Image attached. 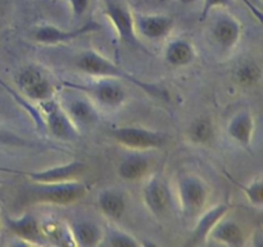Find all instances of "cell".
Returning a JSON list of instances; mask_svg holds the SVG:
<instances>
[{"label": "cell", "mask_w": 263, "mask_h": 247, "mask_svg": "<svg viewBox=\"0 0 263 247\" xmlns=\"http://www.w3.org/2000/svg\"><path fill=\"white\" fill-rule=\"evenodd\" d=\"M76 66L80 71L84 74L91 75V76L103 77V79H113V80H123L126 82H130L134 86L139 87L146 94L152 95L154 98L170 102V94L163 86L158 84H152V82L143 81L136 76L131 75L122 67L116 64L107 57L102 56L95 50H86L77 58Z\"/></svg>", "instance_id": "6da1fadb"}, {"label": "cell", "mask_w": 263, "mask_h": 247, "mask_svg": "<svg viewBox=\"0 0 263 247\" xmlns=\"http://www.w3.org/2000/svg\"><path fill=\"white\" fill-rule=\"evenodd\" d=\"M87 185L80 180L63 183L39 184L32 183L27 190V197L35 203L54 206H71L87 195Z\"/></svg>", "instance_id": "7a4b0ae2"}, {"label": "cell", "mask_w": 263, "mask_h": 247, "mask_svg": "<svg viewBox=\"0 0 263 247\" xmlns=\"http://www.w3.org/2000/svg\"><path fill=\"white\" fill-rule=\"evenodd\" d=\"M110 135L120 146L138 152L161 149L168 142L166 133L143 126H118L110 131Z\"/></svg>", "instance_id": "3957f363"}, {"label": "cell", "mask_w": 263, "mask_h": 247, "mask_svg": "<svg viewBox=\"0 0 263 247\" xmlns=\"http://www.w3.org/2000/svg\"><path fill=\"white\" fill-rule=\"evenodd\" d=\"M210 185L197 175H184L177 183L180 210L186 218L197 216L204 210L210 200Z\"/></svg>", "instance_id": "277c9868"}, {"label": "cell", "mask_w": 263, "mask_h": 247, "mask_svg": "<svg viewBox=\"0 0 263 247\" xmlns=\"http://www.w3.org/2000/svg\"><path fill=\"white\" fill-rule=\"evenodd\" d=\"M62 85L67 89H74L80 93H84L85 95L90 98L91 102H95L100 107L118 108L125 104L126 99H127L125 87L113 79H104L102 81L89 85L63 81Z\"/></svg>", "instance_id": "5b68a950"}, {"label": "cell", "mask_w": 263, "mask_h": 247, "mask_svg": "<svg viewBox=\"0 0 263 247\" xmlns=\"http://www.w3.org/2000/svg\"><path fill=\"white\" fill-rule=\"evenodd\" d=\"M37 108L43 116L44 125L54 138L63 142H74L79 139L80 130L76 128L63 105L54 98L37 103Z\"/></svg>", "instance_id": "8992f818"}, {"label": "cell", "mask_w": 263, "mask_h": 247, "mask_svg": "<svg viewBox=\"0 0 263 247\" xmlns=\"http://www.w3.org/2000/svg\"><path fill=\"white\" fill-rule=\"evenodd\" d=\"M89 166L82 161H72L68 164L59 165V166L50 167V169L37 170V171H22V170H10L0 167L2 171L15 172L22 174L27 178L31 183H39V184H49V183H63L79 180L85 175Z\"/></svg>", "instance_id": "52a82bcc"}, {"label": "cell", "mask_w": 263, "mask_h": 247, "mask_svg": "<svg viewBox=\"0 0 263 247\" xmlns=\"http://www.w3.org/2000/svg\"><path fill=\"white\" fill-rule=\"evenodd\" d=\"M18 87L31 102H43L54 98L53 84L43 75V72L33 66L25 67L15 77Z\"/></svg>", "instance_id": "ba28073f"}, {"label": "cell", "mask_w": 263, "mask_h": 247, "mask_svg": "<svg viewBox=\"0 0 263 247\" xmlns=\"http://www.w3.org/2000/svg\"><path fill=\"white\" fill-rule=\"evenodd\" d=\"M103 13L123 43L130 46L140 45L135 31L134 14L125 4L118 2H108L103 9Z\"/></svg>", "instance_id": "9c48e42d"}, {"label": "cell", "mask_w": 263, "mask_h": 247, "mask_svg": "<svg viewBox=\"0 0 263 247\" xmlns=\"http://www.w3.org/2000/svg\"><path fill=\"white\" fill-rule=\"evenodd\" d=\"M102 28V26L94 20H90L80 28L74 30H63L54 25H41L33 32V38L37 43L44 44V45H58V44L71 43L74 39H79L81 36L87 35V33L97 32Z\"/></svg>", "instance_id": "30bf717a"}, {"label": "cell", "mask_w": 263, "mask_h": 247, "mask_svg": "<svg viewBox=\"0 0 263 247\" xmlns=\"http://www.w3.org/2000/svg\"><path fill=\"white\" fill-rule=\"evenodd\" d=\"M143 200L148 210L157 218L166 215L171 208L172 198L170 188L159 175H152L143 187Z\"/></svg>", "instance_id": "8fae6325"}, {"label": "cell", "mask_w": 263, "mask_h": 247, "mask_svg": "<svg viewBox=\"0 0 263 247\" xmlns=\"http://www.w3.org/2000/svg\"><path fill=\"white\" fill-rule=\"evenodd\" d=\"M138 38L146 40H161L174 30L175 20L166 14H134Z\"/></svg>", "instance_id": "7c38bea8"}, {"label": "cell", "mask_w": 263, "mask_h": 247, "mask_svg": "<svg viewBox=\"0 0 263 247\" xmlns=\"http://www.w3.org/2000/svg\"><path fill=\"white\" fill-rule=\"evenodd\" d=\"M243 33L240 22L229 13L220 14L213 22L211 35L213 41L223 50H231L239 44Z\"/></svg>", "instance_id": "4fadbf2b"}, {"label": "cell", "mask_w": 263, "mask_h": 247, "mask_svg": "<svg viewBox=\"0 0 263 247\" xmlns=\"http://www.w3.org/2000/svg\"><path fill=\"white\" fill-rule=\"evenodd\" d=\"M231 205L228 202H221L218 205L213 206L210 210L205 211L202 216H199L189 239L186 242V246H199L203 244L210 237V233L215 228L216 224L228 215Z\"/></svg>", "instance_id": "5bb4252c"}, {"label": "cell", "mask_w": 263, "mask_h": 247, "mask_svg": "<svg viewBox=\"0 0 263 247\" xmlns=\"http://www.w3.org/2000/svg\"><path fill=\"white\" fill-rule=\"evenodd\" d=\"M7 228L17 238L27 243H43L45 241L41 224L31 214H25L20 218H8L5 220Z\"/></svg>", "instance_id": "9a60e30c"}, {"label": "cell", "mask_w": 263, "mask_h": 247, "mask_svg": "<svg viewBox=\"0 0 263 247\" xmlns=\"http://www.w3.org/2000/svg\"><path fill=\"white\" fill-rule=\"evenodd\" d=\"M63 108L79 130L94 128L100 120L94 103L87 98H72Z\"/></svg>", "instance_id": "2e32d148"}, {"label": "cell", "mask_w": 263, "mask_h": 247, "mask_svg": "<svg viewBox=\"0 0 263 247\" xmlns=\"http://www.w3.org/2000/svg\"><path fill=\"white\" fill-rule=\"evenodd\" d=\"M208 238L226 246L240 247L246 244L247 234L243 226L235 219H230L226 215L216 224Z\"/></svg>", "instance_id": "e0dca14e"}, {"label": "cell", "mask_w": 263, "mask_h": 247, "mask_svg": "<svg viewBox=\"0 0 263 247\" xmlns=\"http://www.w3.org/2000/svg\"><path fill=\"white\" fill-rule=\"evenodd\" d=\"M152 160L146 154L135 151L121 161L118 166V177L125 182H139L151 172Z\"/></svg>", "instance_id": "ac0fdd59"}, {"label": "cell", "mask_w": 263, "mask_h": 247, "mask_svg": "<svg viewBox=\"0 0 263 247\" xmlns=\"http://www.w3.org/2000/svg\"><path fill=\"white\" fill-rule=\"evenodd\" d=\"M256 133V121L249 112H239L229 121L228 134L244 148L251 147Z\"/></svg>", "instance_id": "d6986e66"}, {"label": "cell", "mask_w": 263, "mask_h": 247, "mask_svg": "<svg viewBox=\"0 0 263 247\" xmlns=\"http://www.w3.org/2000/svg\"><path fill=\"white\" fill-rule=\"evenodd\" d=\"M194 45L186 39H174L164 49V61L172 67H185L195 59Z\"/></svg>", "instance_id": "ffe728a7"}, {"label": "cell", "mask_w": 263, "mask_h": 247, "mask_svg": "<svg viewBox=\"0 0 263 247\" xmlns=\"http://www.w3.org/2000/svg\"><path fill=\"white\" fill-rule=\"evenodd\" d=\"M98 206L105 218L118 221L125 215L127 203L125 196L120 190L104 189L98 196Z\"/></svg>", "instance_id": "44dd1931"}, {"label": "cell", "mask_w": 263, "mask_h": 247, "mask_svg": "<svg viewBox=\"0 0 263 247\" xmlns=\"http://www.w3.org/2000/svg\"><path fill=\"white\" fill-rule=\"evenodd\" d=\"M69 234L73 242L82 247H94L104 238L99 226L91 221H76L69 228Z\"/></svg>", "instance_id": "7402d4cb"}, {"label": "cell", "mask_w": 263, "mask_h": 247, "mask_svg": "<svg viewBox=\"0 0 263 247\" xmlns=\"http://www.w3.org/2000/svg\"><path fill=\"white\" fill-rule=\"evenodd\" d=\"M187 136L197 146H208L215 138V126L210 117H198L190 123Z\"/></svg>", "instance_id": "603a6c76"}, {"label": "cell", "mask_w": 263, "mask_h": 247, "mask_svg": "<svg viewBox=\"0 0 263 247\" xmlns=\"http://www.w3.org/2000/svg\"><path fill=\"white\" fill-rule=\"evenodd\" d=\"M234 79L243 87L257 86L262 81L261 66L254 61H244L235 69Z\"/></svg>", "instance_id": "cb8c5ba5"}, {"label": "cell", "mask_w": 263, "mask_h": 247, "mask_svg": "<svg viewBox=\"0 0 263 247\" xmlns=\"http://www.w3.org/2000/svg\"><path fill=\"white\" fill-rule=\"evenodd\" d=\"M226 177L229 178V180H230L233 184H235L236 187H238L239 189H240L241 192L246 195V197L248 198V201L252 203V205L256 206V207H258V208L262 207V205H263V182H262L261 178L253 180V182H251L249 184H244V183H240V182H238L236 179H234V178L231 177L230 174H228V172H226Z\"/></svg>", "instance_id": "d4e9b609"}, {"label": "cell", "mask_w": 263, "mask_h": 247, "mask_svg": "<svg viewBox=\"0 0 263 247\" xmlns=\"http://www.w3.org/2000/svg\"><path fill=\"white\" fill-rule=\"evenodd\" d=\"M0 86L3 87V89L5 90V92L9 93L10 97L13 98V99L15 100V102L18 103V104L21 105V107L23 108V110L26 111V112L28 113V115L31 116V118H32L33 121L36 122V126H37L39 129H43L45 128V125H44V120H43V116H41L40 111H39L37 107H35V105H32L30 103V100L26 99V98H23L22 95L18 94L17 92H15L14 89H12V87L9 86V85L5 84L4 81H3L2 79H0Z\"/></svg>", "instance_id": "484cf974"}, {"label": "cell", "mask_w": 263, "mask_h": 247, "mask_svg": "<svg viewBox=\"0 0 263 247\" xmlns=\"http://www.w3.org/2000/svg\"><path fill=\"white\" fill-rule=\"evenodd\" d=\"M108 244L113 247H136L140 246V242L135 238L134 236H131L130 233H126L123 231H118V229H115V231L110 232L107 237Z\"/></svg>", "instance_id": "4316f807"}, {"label": "cell", "mask_w": 263, "mask_h": 247, "mask_svg": "<svg viewBox=\"0 0 263 247\" xmlns=\"http://www.w3.org/2000/svg\"><path fill=\"white\" fill-rule=\"evenodd\" d=\"M230 4L231 0H203V7L202 10H200L199 21L203 22V21H205L210 17L212 10L217 9V8H228Z\"/></svg>", "instance_id": "83f0119b"}, {"label": "cell", "mask_w": 263, "mask_h": 247, "mask_svg": "<svg viewBox=\"0 0 263 247\" xmlns=\"http://www.w3.org/2000/svg\"><path fill=\"white\" fill-rule=\"evenodd\" d=\"M0 144H7V146H26V142L23 139H21L20 136L10 133V131L5 130L0 125Z\"/></svg>", "instance_id": "f1b7e54d"}, {"label": "cell", "mask_w": 263, "mask_h": 247, "mask_svg": "<svg viewBox=\"0 0 263 247\" xmlns=\"http://www.w3.org/2000/svg\"><path fill=\"white\" fill-rule=\"evenodd\" d=\"M68 2L69 4H71L72 13H73L76 17H82V15L86 13L90 4V0H68Z\"/></svg>", "instance_id": "f546056e"}, {"label": "cell", "mask_w": 263, "mask_h": 247, "mask_svg": "<svg viewBox=\"0 0 263 247\" xmlns=\"http://www.w3.org/2000/svg\"><path fill=\"white\" fill-rule=\"evenodd\" d=\"M248 7V9L253 13L256 20L259 23L262 22V0H241Z\"/></svg>", "instance_id": "4dcf8cb0"}, {"label": "cell", "mask_w": 263, "mask_h": 247, "mask_svg": "<svg viewBox=\"0 0 263 247\" xmlns=\"http://www.w3.org/2000/svg\"><path fill=\"white\" fill-rule=\"evenodd\" d=\"M179 2L184 5H192L194 4V3H197L198 0H179Z\"/></svg>", "instance_id": "1f68e13d"}, {"label": "cell", "mask_w": 263, "mask_h": 247, "mask_svg": "<svg viewBox=\"0 0 263 247\" xmlns=\"http://www.w3.org/2000/svg\"><path fill=\"white\" fill-rule=\"evenodd\" d=\"M0 184H2V182H0Z\"/></svg>", "instance_id": "d6a6232c"}]
</instances>
